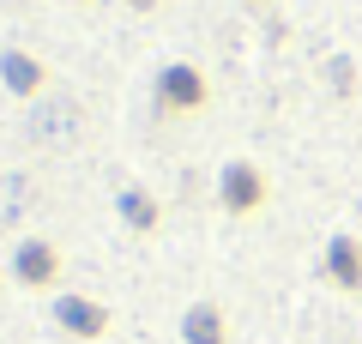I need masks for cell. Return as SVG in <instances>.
Segmentation results:
<instances>
[{"label": "cell", "mask_w": 362, "mask_h": 344, "mask_svg": "<svg viewBox=\"0 0 362 344\" xmlns=\"http://www.w3.org/2000/svg\"><path fill=\"white\" fill-rule=\"evenodd\" d=\"M332 266H338V278H344V284H362V254H356L350 242L332 248Z\"/></svg>", "instance_id": "cell-1"}]
</instances>
